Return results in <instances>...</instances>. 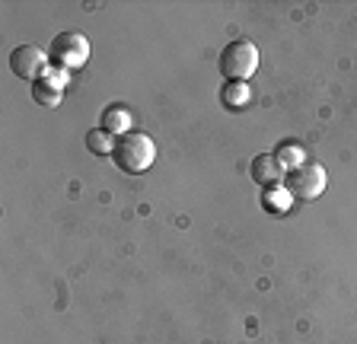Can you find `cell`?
<instances>
[{"label":"cell","mask_w":357,"mask_h":344,"mask_svg":"<svg viewBox=\"0 0 357 344\" xmlns=\"http://www.w3.org/2000/svg\"><path fill=\"white\" fill-rule=\"evenodd\" d=\"M112 159H115V166H119L121 172H131V175L147 172L156 159V143H153V137L144 134V131H131V134L119 137Z\"/></svg>","instance_id":"6da1fadb"},{"label":"cell","mask_w":357,"mask_h":344,"mask_svg":"<svg viewBox=\"0 0 357 344\" xmlns=\"http://www.w3.org/2000/svg\"><path fill=\"white\" fill-rule=\"evenodd\" d=\"M131 121H134V115L128 112L125 105H109L102 112V125L99 127H105L115 137H125V134H131Z\"/></svg>","instance_id":"9c48e42d"},{"label":"cell","mask_w":357,"mask_h":344,"mask_svg":"<svg viewBox=\"0 0 357 344\" xmlns=\"http://www.w3.org/2000/svg\"><path fill=\"white\" fill-rule=\"evenodd\" d=\"M220 99L227 109H243V105H249V99H252V90H249V83H243V80H227Z\"/></svg>","instance_id":"30bf717a"},{"label":"cell","mask_w":357,"mask_h":344,"mask_svg":"<svg viewBox=\"0 0 357 344\" xmlns=\"http://www.w3.org/2000/svg\"><path fill=\"white\" fill-rule=\"evenodd\" d=\"M284 185L290 188V195L294 198H306V201H312V198H319L322 191H326L328 175L319 163H303L300 169L287 172V182H284Z\"/></svg>","instance_id":"277c9868"},{"label":"cell","mask_w":357,"mask_h":344,"mask_svg":"<svg viewBox=\"0 0 357 344\" xmlns=\"http://www.w3.org/2000/svg\"><path fill=\"white\" fill-rule=\"evenodd\" d=\"M220 70L227 80H249V77L259 70V48L249 42V38H236L223 48L220 54Z\"/></svg>","instance_id":"7a4b0ae2"},{"label":"cell","mask_w":357,"mask_h":344,"mask_svg":"<svg viewBox=\"0 0 357 344\" xmlns=\"http://www.w3.org/2000/svg\"><path fill=\"white\" fill-rule=\"evenodd\" d=\"M115 134H109L105 127H93L86 134V150L89 153H96V157H112L115 153Z\"/></svg>","instance_id":"8fae6325"},{"label":"cell","mask_w":357,"mask_h":344,"mask_svg":"<svg viewBox=\"0 0 357 344\" xmlns=\"http://www.w3.org/2000/svg\"><path fill=\"white\" fill-rule=\"evenodd\" d=\"M67 86V70L61 68H48L36 83H32V99L45 109H54L61 102V90Z\"/></svg>","instance_id":"8992f818"},{"label":"cell","mask_w":357,"mask_h":344,"mask_svg":"<svg viewBox=\"0 0 357 344\" xmlns=\"http://www.w3.org/2000/svg\"><path fill=\"white\" fill-rule=\"evenodd\" d=\"M275 159L281 163L284 172H294V169H300V166L306 163V153H303L300 143H281V147L275 150Z\"/></svg>","instance_id":"7c38bea8"},{"label":"cell","mask_w":357,"mask_h":344,"mask_svg":"<svg viewBox=\"0 0 357 344\" xmlns=\"http://www.w3.org/2000/svg\"><path fill=\"white\" fill-rule=\"evenodd\" d=\"M54 68L77 70L89 61V38L83 32H61L52 38V52H48Z\"/></svg>","instance_id":"3957f363"},{"label":"cell","mask_w":357,"mask_h":344,"mask_svg":"<svg viewBox=\"0 0 357 344\" xmlns=\"http://www.w3.org/2000/svg\"><path fill=\"white\" fill-rule=\"evenodd\" d=\"M252 179L259 185H278L284 179V169L275 159V153H261V157L252 159Z\"/></svg>","instance_id":"ba28073f"},{"label":"cell","mask_w":357,"mask_h":344,"mask_svg":"<svg viewBox=\"0 0 357 344\" xmlns=\"http://www.w3.org/2000/svg\"><path fill=\"white\" fill-rule=\"evenodd\" d=\"M48 61H52V58H48V54H45L38 45H16L13 52H10V70H13L20 80L36 83L45 70L52 68Z\"/></svg>","instance_id":"5b68a950"},{"label":"cell","mask_w":357,"mask_h":344,"mask_svg":"<svg viewBox=\"0 0 357 344\" xmlns=\"http://www.w3.org/2000/svg\"><path fill=\"white\" fill-rule=\"evenodd\" d=\"M290 204H294V195H290L287 185H265V191H261V208L268 210V214H275V217H284L290 210Z\"/></svg>","instance_id":"52a82bcc"}]
</instances>
